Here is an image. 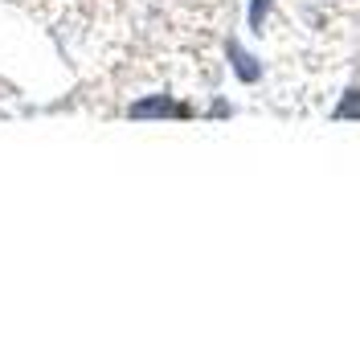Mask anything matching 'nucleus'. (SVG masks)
Listing matches in <instances>:
<instances>
[{
  "instance_id": "1",
  "label": "nucleus",
  "mask_w": 360,
  "mask_h": 348,
  "mask_svg": "<svg viewBox=\"0 0 360 348\" xmlns=\"http://www.w3.org/2000/svg\"><path fill=\"white\" fill-rule=\"evenodd\" d=\"M184 119L188 115V107L176 103V98H168V94H156V98H139L131 103V119Z\"/></svg>"
},
{
  "instance_id": "3",
  "label": "nucleus",
  "mask_w": 360,
  "mask_h": 348,
  "mask_svg": "<svg viewBox=\"0 0 360 348\" xmlns=\"http://www.w3.org/2000/svg\"><path fill=\"white\" fill-rule=\"evenodd\" d=\"M340 119H360V91H348L344 94V103L336 107Z\"/></svg>"
},
{
  "instance_id": "2",
  "label": "nucleus",
  "mask_w": 360,
  "mask_h": 348,
  "mask_svg": "<svg viewBox=\"0 0 360 348\" xmlns=\"http://www.w3.org/2000/svg\"><path fill=\"white\" fill-rule=\"evenodd\" d=\"M229 58H233V70H238V78H242V82H258V74H262V70H258V62H254L238 41H229Z\"/></svg>"
},
{
  "instance_id": "4",
  "label": "nucleus",
  "mask_w": 360,
  "mask_h": 348,
  "mask_svg": "<svg viewBox=\"0 0 360 348\" xmlns=\"http://www.w3.org/2000/svg\"><path fill=\"white\" fill-rule=\"evenodd\" d=\"M270 4H274V0H250V25H254V29H262V21H266V13H270Z\"/></svg>"
}]
</instances>
